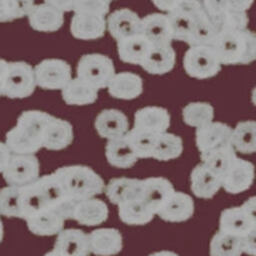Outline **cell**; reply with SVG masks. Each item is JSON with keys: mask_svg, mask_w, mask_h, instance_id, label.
Masks as SVG:
<instances>
[{"mask_svg": "<svg viewBox=\"0 0 256 256\" xmlns=\"http://www.w3.org/2000/svg\"><path fill=\"white\" fill-rule=\"evenodd\" d=\"M3 177L8 186L24 187L40 177V163L35 155L12 154L9 158Z\"/></svg>", "mask_w": 256, "mask_h": 256, "instance_id": "9c48e42d", "label": "cell"}, {"mask_svg": "<svg viewBox=\"0 0 256 256\" xmlns=\"http://www.w3.org/2000/svg\"><path fill=\"white\" fill-rule=\"evenodd\" d=\"M182 152H184L182 138L174 134L164 132L158 136V142L152 158L160 162H166V160L177 159Z\"/></svg>", "mask_w": 256, "mask_h": 256, "instance_id": "74e56055", "label": "cell"}, {"mask_svg": "<svg viewBox=\"0 0 256 256\" xmlns=\"http://www.w3.org/2000/svg\"><path fill=\"white\" fill-rule=\"evenodd\" d=\"M0 216L22 219L20 187L8 186L0 190Z\"/></svg>", "mask_w": 256, "mask_h": 256, "instance_id": "60d3db41", "label": "cell"}, {"mask_svg": "<svg viewBox=\"0 0 256 256\" xmlns=\"http://www.w3.org/2000/svg\"><path fill=\"white\" fill-rule=\"evenodd\" d=\"M195 212V202L194 198L184 192L174 191L169 196L168 200L156 212V216L166 222L170 223H180L186 222Z\"/></svg>", "mask_w": 256, "mask_h": 256, "instance_id": "9a60e30c", "label": "cell"}, {"mask_svg": "<svg viewBox=\"0 0 256 256\" xmlns=\"http://www.w3.org/2000/svg\"><path fill=\"white\" fill-rule=\"evenodd\" d=\"M6 67H8V62L4 59H0V96H3V86L4 78H6Z\"/></svg>", "mask_w": 256, "mask_h": 256, "instance_id": "816d5d0a", "label": "cell"}, {"mask_svg": "<svg viewBox=\"0 0 256 256\" xmlns=\"http://www.w3.org/2000/svg\"><path fill=\"white\" fill-rule=\"evenodd\" d=\"M174 49L172 45H164V46H152L140 66L150 74H166L174 68Z\"/></svg>", "mask_w": 256, "mask_h": 256, "instance_id": "f1b7e54d", "label": "cell"}, {"mask_svg": "<svg viewBox=\"0 0 256 256\" xmlns=\"http://www.w3.org/2000/svg\"><path fill=\"white\" fill-rule=\"evenodd\" d=\"M45 3L59 9L60 12L66 13L73 12V6H74L76 0H45Z\"/></svg>", "mask_w": 256, "mask_h": 256, "instance_id": "7dc6e473", "label": "cell"}, {"mask_svg": "<svg viewBox=\"0 0 256 256\" xmlns=\"http://www.w3.org/2000/svg\"><path fill=\"white\" fill-rule=\"evenodd\" d=\"M36 86L44 90H63L72 80V70L62 59H44L34 68Z\"/></svg>", "mask_w": 256, "mask_h": 256, "instance_id": "30bf717a", "label": "cell"}, {"mask_svg": "<svg viewBox=\"0 0 256 256\" xmlns=\"http://www.w3.org/2000/svg\"><path fill=\"white\" fill-rule=\"evenodd\" d=\"M232 128L222 122H210L196 128V146L201 154L230 145Z\"/></svg>", "mask_w": 256, "mask_h": 256, "instance_id": "8fae6325", "label": "cell"}, {"mask_svg": "<svg viewBox=\"0 0 256 256\" xmlns=\"http://www.w3.org/2000/svg\"><path fill=\"white\" fill-rule=\"evenodd\" d=\"M52 250L58 251L64 256H88V236L82 230H63L58 233Z\"/></svg>", "mask_w": 256, "mask_h": 256, "instance_id": "603a6c76", "label": "cell"}, {"mask_svg": "<svg viewBox=\"0 0 256 256\" xmlns=\"http://www.w3.org/2000/svg\"><path fill=\"white\" fill-rule=\"evenodd\" d=\"M44 256H64V255H62V254H60V252H58V251L52 250V251H49V252L45 254Z\"/></svg>", "mask_w": 256, "mask_h": 256, "instance_id": "db71d44e", "label": "cell"}, {"mask_svg": "<svg viewBox=\"0 0 256 256\" xmlns=\"http://www.w3.org/2000/svg\"><path fill=\"white\" fill-rule=\"evenodd\" d=\"M30 232L36 236H54L62 232L66 219L56 209H44L26 219Z\"/></svg>", "mask_w": 256, "mask_h": 256, "instance_id": "7402d4cb", "label": "cell"}, {"mask_svg": "<svg viewBox=\"0 0 256 256\" xmlns=\"http://www.w3.org/2000/svg\"><path fill=\"white\" fill-rule=\"evenodd\" d=\"M106 28L116 41L141 34V18L127 8L114 10L106 20Z\"/></svg>", "mask_w": 256, "mask_h": 256, "instance_id": "7c38bea8", "label": "cell"}, {"mask_svg": "<svg viewBox=\"0 0 256 256\" xmlns=\"http://www.w3.org/2000/svg\"><path fill=\"white\" fill-rule=\"evenodd\" d=\"M256 200L251 196L242 206L230 208L222 212L219 230L237 237H244L256 230Z\"/></svg>", "mask_w": 256, "mask_h": 256, "instance_id": "277c9868", "label": "cell"}, {"mask_svg": "<svg viewBox=\"0 0 256 256\" xmlns=\"http://www.w3.org/2000/svg\"><path fill=\"white\" fill-rule=\"evenodd\" d=\"M170 126V116L166 108L160 106H145L134 114V127L140 131L154 134H164Z\"/></svg>", "mask_w": 256, "mask_h": 256, "instance_id": "d6986e66", "label": "cell"}, {"mask_svg": "<svg viewBox=\"0 0 256 256\" xmlns=\"http://www.w3.org/2000/svg\"><path fill=\"white\" fill-rule=\"evenodd\" d=\"M73 127L70 122L52 116L45 130L42 148L48 150H63L73 142Z\"/></svg>", "mask_w": 256, "mask_h": 256, "instance_id": "83f0119b", "label": "cell"}, {"mask_svg": "<svg viewBox=\"0 0 256 256\" xmlns=\"http://www.w3.org/2000/svg\"><path fill=\"white\" fill-rule=\"evenodd\" d=\"M255 177V168L254 164L248 160L237 158L234 163L230 168L227 174L222 180V187L228 194H241L251 187Z\"/></svg>", "mask_w": 256, "mask_h": 256, "instance_id": "4fadbf2b", "label": "cell"}, {"mask_svg": "<svg viewBox=\"0 0 256 256\" xmlns=\"http://www.w3.org/2000/svg\"><path fill=\"white\" fill-rule=\"evenodd\" d=\"M27 17L30 26L38 32H56L64 24V13L46 3L35 4Z\"/></svg>", "mask_w": 256, "mask_h": 256, "instance_id": "44dd1931", "label": "cell"}, {"mask_svg": "<svg viewBox=\"0 0 256 256\" xmlns=\"http://www.w3.org/2000/svg\"><path fill=\"white\" fill-rule=\"evenodd\" d=\"M212 48L220 64H250L256 58V38L248 28H219Z\"/></svg>", "mask_w": 256, "mask_h": 256, "instance_id": "7a4b0ae2", "label": "cell"}, {"mask_svg": "<svg viewBox=\"0 0 256 256\" xmlns=\"http://www.w3.org/2000/svg\"><path fill=\"white\" fill-rule=\"evenodd\" d=\"M230 145L241 154H252L256 150V123L254 120L240 122L232 130Z\"/></svg>", "mask_w": 256, "mask_h": 256, "instance_id": "836d02e7", "label": "cell"}, {"mask_svg": "<svg viewBox=\"0 0 256 256\" xmlns=\"http://www.w3.org/2000/svg\"><path fill=\"white\" fill-rule=\"evenodd\" d=\"M109 216L108 205L99 198H88L78 201L73 212V220H76L81 226L96 227L104 223Z\"/></svg>", "mask_w": 256, "mask_h": 256, "instance_id": "cb8c5ba5", "label": "cell"}, {"mask_svg": "<svg viewBox=\"0 0 256 256\" xmlns=\"http://www.w3.org/2000/svg\"><path fill=\"white\" fill-rule=\"evenodd\" d=\"M118 212L120 220L128 226H144L150 223L155 216L140 198L118 205Z\"/></svg>", "mask_w": 256, "mask_h": 256, "instance_id": "d590c367", "label": "cell"}, {"mask_svg": "<svg viewBox=\"0 0 256 256\" xmlns=\"http://www.w3.org/2000/svg\"><path fill=\"white\" fill-rule=\"evenodd\" d=\"M237 158L238 156L236 154V150L230 144V145L222 146V148H214L212 152L201 154V163H204L208 168L212 169V172L223 180Z\"/></svg>", "mask_w": 256, "mask_h": 256, "instance_id": "d6a6232c", "label": "cell"}, {"mask_svg": "<svg viewBox=\"0 0 256 256\" xmlns=\"http://www.w3.org/2000/svg\"><path fill=\"white\" fill-rule=\"evenodd\" d=\"M152 49V44L142 34L118 41L120 59L128 64H141Z\"/></svg>", "mask_w": 256, "mask_h": 256, "instance_id": "4dcf8cb0", "label": "cell"}, {"mask_svg": "<svg viewBox=\"0 0 256 256\" xmlns=\"http://www.w3.org/2000/svg\"><path fill=\"white\" fill-rule=\"evenodd\" d=\"M174 192L172 182L164 177H152L142 180V192L140 200L156 216L169 196Z\"/></svg>", "mask_w": 256, "mask_h": 256, "instance_id": "2e32d148", "label": "cell"}, {"mask_svg": "<svg viewBox=\"0 0 256 256\" xmlns=\"http://www.w3.org/2000/svg\"><path fill=\"white\" fill-rule=\"evenodd\" d=\"M88 236L90 252L96 256H114L123 248V237L116 228H98Z\"/></svg>", "mask_w": 256, "mask_h": 256, "instance_id": "e0dca14e", "label": "cell"}, {"mask_svg": "<svg viewBox=\"0 0 256 256\" xmlns=\"http://www.w3.org/2000/svg\"><path fill=\"white\" fill-rule=\"evenodd\" d=\"M105 155L110 166L122 169L131 168L138 160L126 136L109 140L105 148Z\"/></svg>", "mask_w": 256, "mask_h": 256, "instance_id": "1f68e13d", "label": "cell"}, {"mask_svg": "<svg viewBox=\"0 0 256 256\" xmlns=\"http://www.w3.org/2000/svg\"><path fill=\"white\" fill-rule=\"evenodd\" d=\"M204 10L201 0H182L166 14L172 27L173 40L188 41L198 14Z\"/></svg>", "mask_w": 256, "mask_h": 256, "instance_id": "ba28073f", "label": "cell"}, {"mask_svg": "<svg viewBox=\"0 0 256 256\" xmlns=\"http://www.w3.org/2000/svg\"><path fill=\"white\" fill-rule=\"evenodd\" d=\"M95 128L100 137L114 140L126 136L130 131V122L123 112L116 109H105L96 116Z\"/></svg>", "mask_w": 256, "mask_h": 256, "instance_id": "ac0fdd59", "label": "cell"}, {"mask_svg": "<svg viewBox=\"0 0 256 256\" xmlns=\"http://www.w3.org/2000/svg\"><path fill=\"white\" fill-rule=\"evenodd\" d=\"M254 0H230V8L238 9V10H244L246 12L248 9H250V6H252Z\"/></svg>", "mask_w": 256, "mask_h": 256, "instance_id": "f907efd6", "label": "cell"}, {"mask_svg": "<svg viewBox=\"0 0 256 256\" xmlns=\"http://www.w3.org/2000/svg\"><path fill=\"white\" fill-rule=\"evenodd\" d=\"M222 188V178L200 163L191 173V190L196 198H212Z\"/></svg>", "mask_w": 256, "mask_h": 256, "instance_id": "d4e9b609", "label": "cell"}, {"mask_svg": "<svg viewBox=\"0 0 256 256\" xmlns=\"http://www.w3.org/2000/svg\"><path fill=\"white\" fill-rule=\"evenodd\" d=\"M106 88L110 96L116 99L132 100L142 94L144 82L142 78L136 73L120 72L114 74Z\"/></svg>", "mask_w": 256, "mask_h": 256, "instance_id": "484cf974", "label": "cell"}, {"mask_svg": "<svg viewBox=\"0 0 256 256\" xmlns=\"http://www.w3.org/2000/svg\"><path fill=\"white\" fill-rule=\"evenodd\" d=\"M216 34H218V24L206 14L204 9L196 20L195 27L192 30L187 44L190 46H212Z\"/></svg>", "mask_w": 256, "mask_h": 256, "instance_id": "e575fe53", "label": "cell"}, {"mask_svg": "<svg viewBox=\"0 0 256 256\" xmlns=\"http://www.w3.org/2000/svg\"><path fill=\"white\" fill-rule=\"evenodd\" d=\"M141 34L152 46L170 45L173 41L172 27L164 13H152L141 20Z\"/></svg>", "mask_w": 256, "mask_h": 256, "instance_id": "5bb4252c", "label": "cell"}, {"mask_svg": "<svg viewBox=\"0 0 256 256\" xmlns=\"http://www.w3.org/2000/svg\"><path fill=\"white\" fill-rule=\"evenodd\" d=\"M152 2L159 10L169 13L172 9H174L182 0H152Z\"/></svg>", "mask_w": 256, "mask_h": 256, "instance_id": "c3c4849f", "label": "cell"}, {"mask_svg": "<svg viewBox=\"0 0 256 256\" xmlns=\"http://www.w3.org/2000/svg\"><path fill=\"white\" fill-rule=\"evenodd\" d=\"M201 3H202L206 14L216 24H218V20L224 16V13L230 8V0H201Z\"/></svg>", "mask_w": 256, "mask_h": 256, "instance_id": "f6af8a7d", "label": "cell"}, {"mask_svg": "<svg viewBox=\"0 0 256 256\" xmlns=\"http://www.w3.org/2000/svg\"><path fill=\"white\" fill-rule=\"evenodd\" d=\"M255 237H256V230L242 237V248H244V254H248L250 256L256 255V244H255Z\"/></svg>", "mask_w": 256, "mask_h": 256, "instance_id": "bcb514c9", "label": "cell"}, {"mask_svg": "<svg viewBox=\"0 0 256 256\" xmlns=\"http://www.w3.org/2000/svg\"><path fill=\"white\" fill-rule=\"evenodd\" d=\"M148 256H180L176 252H172V251H158V252H152Z\"/></svg>", "mask_w": 256, "mask_h": 256, "instance_id": "f5cc1de1", "label": "cell"}, {"mask_svg": "<svg viewBox=\"0 0 256 256\" xmlns=\"http://www.w3.org/2000/svg\"><path fill=\"white\" fill-rule=\"evenodd\" d=\"M98 88L76 77L64 86L62 90V98L68 105H88L98 100Z\"/></svg>", "mask_w": 256, "mask_h": 256, "instance_id": "f546056e", "label": "cell"}, {"mask_svg": "<svg viewBox=\"0 0 256 256\" xmlns=\"http://www.w3.org/2000/svg\"><path fill=\"white\" fill-rule=\"evenodd\" d=\"M105 2H106V3L110 4V2H113V0H105Z\"/></svg>", "mask_w": 256, "mask_h": 256, "instance_id": "9f6ffc18", "label": "cell"}, {"mask_svg": "<svg viewBox=\"0 0 256 256\" xmlns=\"http://www.w3.org/2000/svg\"><path fill=\"white\" fill-rule=\"evenodd\" d=\"M114 74L116 67L113 60L102 54H86L80 59L77 66V77L98 90L108 88Z\"/></svg>", "mask_w": 256, "mask_h": 256, "instance_id": "5b68a950", "label": "cell"}, {"mask_svg": "<svg viewBox=\"0 0 256 256\" xmlns=\"http://www.w3.org/2000/svg\"><path fill=\"white\" fill-rule=\"evenodd\" d=\"M3 237H4V227H3V222L0 219V242L3 241Z\"/></svg>", "mask_w": 256, "mask_h": 256, "instance_id": "11a10c76", "label": "cell"}, {"mask_svg": "<svg viewBox=\"0 0 256 256\" xmlns=\"http://www.w3.org/2000/svg\"><path fill=\"white\" fill-rule=\"evenodd\" d=\"M35 0H0V24L28 16Z\"/></svg>", "mask_w": 256, "mask_h": 256, "instance_id": "b9f144b4", "label": "cell"}, {"mask_svg": "<svg viewBox=\"0 0 256 256\" xmlns=\"http://www.w3.org/2000/svg\"><path fill=\"white\" fill-rule=\"evenodd\" d=\"M106 20L96 14L74 13L70 20V34L78 40H96L105 35Z\"/></svg>", "mask_w": 256, "mask_h": 256, "instance_id": "ffe728a7", "label": "cell"}, {"mask_svg": "<svg viewBox=\"0 0 256 256\" xmlns=\"http://www.w3.org/2000/svg\"><path fill=\"white\" fill-rule=\"evenodd\" d=\"M242 254L241 237L219 230L210 241V256H241Z\"/></svg>", "mask_w": 256, "mask_h": 256, "instance_id": "8d00e7d4", "label": "cell"}, {"mask_svg": "<svg viewBox=\"0 0 256 256\" xmlns=\"http://www.w3.org/2000/svg\"><path fill=\"white\" fill-rule=\"evenodd\" d=\"M36 80L34 68L26 62L8 63L4 78L3 95L10 99H24L34 94Z\"/></svg>", "mask_w": 256, "mask_h": 256, "instance_id": "8992f818", "label": "cell"}, {"mask_svg": "<svg viewBox=\"0 0 256 256\" xmlns=\"http://www.w3.org/2000/svg\"><path fill=\"white\" fill-rule=\"evenodd\" d=\"M142 180L136 178H114L105 186V194L114 205H120L141 198Z\"/></svg>", "mask_w": 256, "mask_h": 256, "instance_id": "4316f807", "label": "cell"}, {"mask_svg": "<svg viewBox=\"0 0 256 256\" xmlns=\"http://www.w3.org/2000/svg\"><path fill=\"white\" fill-rule=\"evenodd\" d=\"M10 155H12V152H9V148H6V142L0 141V173H3V170L6 169Z\"/></svg>", "mask_w": 256, "mask_h": 256, "instance_id": "681fc988", "label": "cell"}, {"mask_svg": "<svg viewBox=\"0 0 256 256\" xmlns=\"http://www.w3.org/2000/svg\"><path fill=\"white\" fill-rule=\"evenodd\" d=\"M182 118L187 126L198 128L214 120V108L209 102H190L182 110Z\"/></svg>", "mask_w": 256, "mask_h": 256, "instance_id": "ab89813d", "label": "cell"}, {"mask_svg": "<svg viewBox=\"0 0 256 256\" xmlns=\"http://www.w3.org/2000/svg\"><path fill=\"white\" fill-rule=\"evenodd\" d=\"M248 24V13L238 9L230 8L227 12L224 13L223 17L218 20V30L227 28V30H246Z\"/></svg>", "mask_w": 256, "mask_h": 256, "instance_id": "7bdbcfd3", "label": "cell"}, {"mask_svg": "<svg viewBox=\"0 0 256 256\" xmlns=\"http://www.w3.org/2000/svg\"><path fill=\"white\" fill-rule=\"evenodd\" d=\"M184 68L192 78L205 80L216 76L222 64L212 46H190L184 56Z\"/></svg>", "mask_w": 256, "mask_h": 256, "instance_id": "52a82bcc", "label": "cell"}, {"mask_svg": "<svg viewBox=\"0 0 256 256\" xmlns=\"http://www.w3.org/2000/svg\"><path fill=\"white\" fill-rule=\"evenodd\" d=\"M110 10L109 3L105 0H76L73 6V13L96 14L105 17Z\"/></svg>", "mask_w": 256, "mask_h": 256, "instance_id": "ee69618b", "label": "cell"}, {"mask_svg": "<svg viewBox=\"0 0 256 256\" xmlns=\"http://www.w3.org/2000/svg\"><path fill=\"white\" fill-rule=\"evenodd\" d=\"M54 174L58 178L64 196L74 202L95 198L105 190L102 177L88 166H63L56 169Z\"/></svg>", "mask_w": 256, "mask_h": 256, "instance_id": "3957f363", "label": "cell"}, {"mask_svg": "<svg viewBox=\"0 0 256 256\" xmlns=\"http://www.w3.org/2000/svg\"><path fill=\"white\" fill-rule=\"evenodd\" d=\"M52 114L41 110H26L20 114L14 128L6 134V145L12 154L35 155L42 148L45 130Z\"/></svg>", "mask_w": 256, "mask_h": 256, "instance_id": "6da1fadb", "label": "cell"}, {"mask_svg": "<svg viewBox=\"0 0 256 256\" xmlns=\"http://www.w3.org/2000/svg\"><path fill=\"white\" fill-rule=\"evenodd\" d=\"M159 134H150V132L140 131V130H130L126 134V138L130 142L131 148H134L137 159H148L152 158L158 142Z\"/></svg>", "mask_w": 256, "mask_h": 256, "instance_id": "f35d334b", "label": "cell"}]
</instances>
